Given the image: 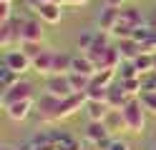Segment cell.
I'll return each instance as SVG.
<instances>
[{"instance_id":"cell-1","label":"cell","mask_w":156,"mask_h":150,"mask_svg":"<svg viewBox=\"0 0 156 150\" xmlns=\"http://www.w3.org/2000/svg\"><path fill=\"white\" fill-rule=\"evenodd\" d=\"M123 120H126V130L133 135H141L146 130V108L141 103V98H131L129 103L121 108Z\"/></svg>"},{"instance_id":"cell-2","label":"cell","mask_w":156,"mask_h":150,"mask_svg":"<svg viewBox=\"0 0 156 150\" xmlns=\"http://www.w3.org/2000/svg\"><path fill=\"white\" fill-rule=\"evenodd\" d=\"M61 100L63 98H55V95L43 93L41 100L35 103L38 120H41V123H58V120H61Z\"/></svg>"},{"instance_id":"cell-3","label":"cell","mask_w":156,"mask_h":150,"mask_svg":"<svg viewBox=\"0 0 156 150\" xmlns=\"http://www.w3.org/2000/svg\"><path fill=\"white\" fill-rule=\"evenodd\" d=\"M23 43V18H10L0 23V45L3 48H20Z\"/></svg>"},{"instance_id":"cell-4","label":"cell","mask_w":156,"mask_h":150,"mask_svg":"<svg viewBox=\"0 0 156 150\" xmlns=\"http://www.w3.org/2000/svg\"><path fill=\"white\" fill-rule=\"evenodd\" d=\"M33 93H35V88H33L30 80H20V83H15L13 88L3 90L0 103H3V108H8L13 103H20V100H33Z\"/></svg>"},{"instance_id":"cell-5","label":"cell","mask_w":156,"mask_h":150,"mask_svg":"<svg viewBox=\"0 0 156 150\" xmlns=\"http://www.w3.org/2000/svg\"><path fill=\"white\" fill-rule=\"evenodd\" d=\"M45 93L55 95V98H68V95H73L76 90H73V83H71L68 75H51L45 80Z\"/></svg>"},{"instance_id":"cell-6","label":"cell","mask_w":156,"mask_h":150,"mask_svg":"<svg viewBox=\"0 0 156 150\" xmlns=\"http://www.w3.org/2000/svg\"><path fill=\"white\" fill-rule=\"evenodd\" d=\"M3 65H8V68H13V70H18V73H28V70H33V60L28 58L20 48L18 50H8L5 53V58H3Z\"/></svg>"},{"instance_id":"cell-7","label":"cell","mask_w":156,"mask_h":150,"mask_svg":"<svg viewBox=\"0 0 156 150\" xmlns=\"http://www.w3.org/2000/svg\"><path fill=\"white\" fill-rule=\"evenodd\" d=\"M33 13L41 18L43 23L55 25V23H61V18H63V5H58V3H41V5H33Z\"/></svg>"},{"instance_id":"cell-8","label":"cell","mask_w":156,"mask_h":150,"mask_svg":"<svg viewBox=\"0 0 156 150\" xmlns=\"http://www.w3.org/2000/svg\"><path fill=\"white\" fill-rule=\"evenodd\" d=\"M33 108H35V100H20V103H13V105H8L3 110H5V115L10 118L13 123H23V120L30 118Z\"/></svg>"},{"instance_id":"cell-9","label":"cell","mask_w":156,"mask_h":150,"mask_svg":"<svg viewBox=\"0 0 156 150\" xmlns=\"http://www.w3.org/2000/svg\"><path fill=\"white\" fill-rule=\"evenodd\" d=\"M121 23V8H113V5H106L98 15V28L106 30V33H113V28Z\"/></svg>"},{"instance_id":"cell-10","label":"cell","mask_w":156,"mask_h":150,"mask_svg":"<svg viewBox=\"0 0 156 150\" xmlns=\"http://www.w3.org/2000/svg\"><path fill=\"white\" fill-rule=\"evenodd\" d=\"M53 55H55V50L45 48L38 58H33V70L38 75H53Z\"/></svg>"},{"instance_id":"cell-11","label":"cell","mask_w":156,"mask_h":150,"mask_svg":"<svg viewBox=\"0 0 156 150\" xmlns=\"http://www.w3.org/2000/svg\"><path fill=\"white\" fill-rule=\"evenodd\" d=\"M129 100H131V95L121 88V83H116V85H111V88H108L106 103H108V108H111V110H121L126 103H129Z\"/></svg>"},{"instance_id":"cell-12","label":"cell","mask_w":156,"mask_h":150,"mask_svg":"<svg viewBox=\"0 0 156 150\" xmlns=\"http://www.w3.org/2000/svg\"><path fill=\"white\" fill-rule=\"evenodd\" d=\"M25 40H43V20L23 18V43Z\"/></svg>"},{"instance_id":"cell-13","label":"cell","mask_w":156,"mask_h":150,"mask_svg":"<svg viewBox=\"0 0 156 150\" xmlns=\"http://www.w3.org/2000/svg\"><path fill=\"white\" fill-rule=\"evenodd\" d=\"M71 73H81V75H91L93 78L98 73V68H96V63L83 53V55H73V70Z\"/></svg>"},{"instance_id":"cell-14","label":"cell","mask_w":156,"mask_h":150,"mask_svg":"<svg viewBox=\"0 0 156 150\" xmlns=\"http://www.w3.org/2000/svg\"><path fill=\"white\" fill-rule=\"evenodd\" d=\"M71 70H73V55L55 50V55H53V75H68Z\"/></svg>"},{"instance_id":"cell-15","label":"cell","mask_w":156,"mask_h":150,"mask_svg":"<svg viewBox=\"0 0 156 150\" xmlns=\"http://www.w3.org/2000/svg\"><path fill=\"white\" fill-rule=\"evenodd\" d=\"M83 110H86V115H88V120H106V115L111 113L108 103H103V100H88Z\"/></svg>"},{"instance_id":"cell-16","label":"cell","mask_w":156,"mask_h":150,"mask_svg":"<svg viewBox=\"0 0 156 150\" xmlns=\"http://www.w3.org/2000/svg\"><path fill=\"white\" fill-rule=\"evenodd\" d=\"M116 48H119V53H121L123 60H133V58L144 50V45L139 43V40H133V38H123V40H119V45H116Z\"/></svg>"},{"instance_id":"cell-17","label":"cell","mask_w":156,"mask_h":150,"mask_svg":"<svg viewBox=\"0 0 156 150\" xmlns=\"http://www.w3.org/2000/svg\"><path fill=\"white\" fill-rule=\"evenodd\" d=\"M121 20L129 23V25H133V28L146 25V15L141 13L139 8H121Z\"/></svg>"},{"instance_id":"cell-18","label":"cell","mask_w":156,"mask_h":150,"mask_svg":"<svg viewBox=\"0 0 156 150\" xmlns=\"http://www.w3.org/2000/svg\"><path fill=\"white\" fill-rule=\"evenodd\" d=\"M20 80H23V75L18 73V70L8 68V65H3V68H0V88H3V90L13 88L15 83H20Z\"/></svg>"},{"instance_id":"cell-19","label":"cell","mask_w":156,"mask_h":150,"mask_svg":"<svg viewBox=\"0 0 156 150\" xmlns=\"http://www.w3.org/2000/svg\"><path fill=\"white\" fill-rule=\"evenodd\" d=\"M133 65H136V70H139L141 75L151 73V70H154V53H149V50H141V53L133 58Z\"/></svg>"},{"instance_id":"cell-20","label":"cell","mask_w":156,"mask_h":150,"mask_svg":"<svg viewBox=\"0 0 156 150\" xmlns=\"http://www.w3.org/2000/svg\"><path fill=\"white\" fill-rule=\"evenodd\" d=\"M106 128L111 130V133H119V130H126V120H123V113L121 110H111L108 115H106Z\"/></svg>"},{"instance_id":"cell-21","label":"cell","mask_w":156,"mask_h":150,"mask_svg":"<svg viewBox=\"0 0 156 150\" xmlns=\"http://www.w3.org/2000/svg\"><path fill=\"white\" fill-rule=\"evenodd\" d=\"M108 88H111V85H108ZM108 88H106V85H101V83H96V80L91 78V85H88V90H86V95H88V100H103V103H106Z\"/></svg>"},{"instance_id":"cell-22","label":"cell","mask_w":156,"mask_h":150,"mask_svg":"<svg viewBox=\"0 0 156 150\" xmlns=\"http://www.w3.org/2000/svg\"><path fill=\"white\" fill-rule=\"evenodd\" d=\"M20 50L33 60V58H38L45 50V45H43V40H25V43H20Z\"/></svg>"},{"instance_id":"cell-23","label":"cell","mask_w":156,"mask_h":150,"mask_svg":"<svg viewBox=\"0 0 156 150\" xmlns=\"http://www.w3.org/2000/svg\"><path fill=\"white\" fill-rule=\"evenodd\" d=\"M68 78H71L73 83V90L76 93H86L91 85V75H81V73H68Z\"/></svg>"},{"instance_id":"cell-24","label":"cell","mask_w":156,"mask_h":150,"mask_svg":"<svg viewBox=\"0 0 156 150\" xmlns=\"http://www.w3.org/2000/svg\"><path fill=\"white\" fill-rule=\"evenodd\" d=\"M129 78H141V73L136 70L133 60H123L119 65V80H129Z\"/></svg>"},{"instance_id":"cell-25","label":"cell","mask_w":156,"mask_h":150,"mask_svg":"<svg viewBox=\"0 0 156 150\" xmlns=\"http://www.w3.org/2000/svg\"><path fill=\"white\" fill-rule=\"evenodd\" d=\"M121 83V88L129 93L131 98H136V95H141V90H144V85H141V78H129V80H119Z\"/></svg>"},{"instance_id":"cell-26","label":"cell","mask_w":156,"mask_h":150,"mask_svg":"<svg viewBox=\"0 0 156 150\" xmlns=\"http://www.w3.org/2000/svg\"><path fill=\"white\" fill-rule=\"evenodd\" d=\"M133 33H136V28L121 20V23L113 28V33H111V35H113V38H119V40H123V38H133Z\"/></svg>"},{"instance_id":"cell-27","label":"cell","mask_w":156,"mask_h":150,"mask_svg":"<svg viewBox=\"0 0 156 150\" xmlns=\"http://www.w3.org/2000/svg\"><path fill=\"white\" fill-rule=\"evenodd\" d=\"M139 98H141V103L146 108V113H154L156 115V90H146V93H141Z\"/></svg>"},{"instance_id":"cell-28","label":"cell","mask_w":156,"mask_h":150,"mask_svg":"<svg viewBox=\"0 0 156 150\" xmlns=\"http://www.w3.org/2000/svg\"><path fill=\"white\" fill-rule=\"evenodd\" d=\"M93 40H96V33H93V30H83V33L78 35V48L86 53V50L93 45Z\"/></svg>"},{"instance_id":"cell-29","label":"cell","mask_w":156,"mask_h":150,"mask_svg":"<svg viewBox=\"0 0 156 150\" xmlns=\"http://www.w3.org/2000/svg\"><path fill=\"white\" fill-rule=\"evenodd\" d=\"M141 85H144L141 93H146V90H156V70H151V73L141 75Z\"/></svg>"},{"instance_id":"cell-30","label":"cell","mask_w":156,"mask_h":150,"mask_svg":"<svg viewBox=\"0 0 156 150\" xmlns=\"http://www.w3.org/2000/svg\"><path fill=\"white\" fill-rule=\"evenodd\" d=\"M10 18H13V3H3L0 0V23H5Z\"/></svg>"},{"instance_id":"cell-31","label":"cell","mask_w":156,"mask_h":150,"mask_svg":"<svg viewBox=\"0 0 156 150\" xmlns=\"http://www.w3.org/2000/svg\"><path fill=\"white\" fill-rule=\"evenodd\" d=\"M108 150H131V145L126 143V140H121V138H113L111 145H108Z\"/></svg>"},{"instance_id":"cell-32","label":"cell","mask_w":156,"mask_h":150,"mask_svg":"<svg viewBox=\"0 0 156 150\" xmlns=\"http://www.w3.org/2000/svg\"><path fill=\"white\" fill-rule=\"evenodd\" d=\"M146 25H149V28H156V8L149 13V18H146Z\"/></svg>"},{"instance_id":"cell-33","label":"cell","mask_w":156,"mask_h":150,"mask_svg":"<svg viewBox=\"0 0 156 150\" xmlns=\"http://www.w3.org/2000/svg\"><path fill=\"white\" fill-rule=\"evenodd\" d=\"M86 3H88V0H68V5H71V8H81Z\"/></svg>"},{"instance_id":"cell-34","label":"cell","mask_w":156,"mask_h":150,"mask_svg":"<svg viewBox=\"0 0 156 150\" xmlns=\"http://www.w3.org/2000/svg\"><path fill=\"white\" fill-rule=\"evenodd\" d=\"M126 0H106V5H113V8H123Z\"/></svg>"},{"instance_id":"cell-35","label":"cell","mask_w":156,"mask_h":150,"mask_svg":"<svg viewBox=\"0 0 156 150\" xmlns=\"http://www.w3.org/2000/svg\"><path fill=\"white\" fill-rule=\"evenodd\" d=\"M41 3H53V0H28V5H30V8L33 5H41Z\"/></svg>"},{"instance_id":"cell-36","label":"cell","mask_w":156,"mask_h":150,"mask_svg":"<svg viewBox=\"0 0 156 150\" xmlns=\"http://www.w3.org/2000/svg\"><path fill=\"white\" fill-rule=\"evenodd\" d=\"M154 70H156V53H154Z\"/></svg>"},{"instance_id":"cell-37","label":"cell","mask_w":156,"mask_h":150,"mask_svg":"<svg viewBox=\"0 0 156 150\" xmlns=\"http://www.w3.org/2000/svg\"><path fill=\"white\" fill-rule=\"evenodd\" d=\"M3 3H13V0H3Z\"/></svg>"},{"instance_id":"cell-38","label":"cell","mask_w":156,"mask_h":150,"mask_svg":"<svg viewBox=\"0 0 156 150\" xmlns=\"http://www.w3.org/2000/svg\"><path fill=\"white\" fill-rule=\"evenodd\" d=\"M3 150H13V148H3Z\"/></svg>"},{"instance_id":"cell-39","label":"cell","mask_w":156,"mask_h":150,"mask_svg":"<svg viewBox=\"0 0 156 150\" xmlns=\"http://www.w3.org/2000/svg\"><path fill=\"white\" fill-rule=\"evenodd\" d=\"M81 150H88V148H81Z\"/></svg>"}]
</instances>
